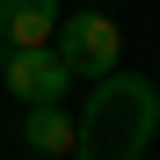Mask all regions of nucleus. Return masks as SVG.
I'll use <instances>...</instances> for the list:
<instances>
[{"instance_id":"obj_1","label":"nucleus","mask_w":160,"mask_h":160,"mask_svg":"<svg viewBox=\"0 0 160 160\" xmlns=\"http://www.w3.org/2000/svg\"><path fill=\"white\" fill-rule=\"evenodd\" d=\"M160 131V88L146 73H102L88 88V109H80V131H73V153L80 160H146Z\"/></svg>"},{"instance_id":"obj_2","label":"nucleus","mask_w":160,"mask_h":160,"mask_svg":"<svg viewBox=\"0 0 160 160\" xmlns=\"http://www.w3.org/2000/svg\"><path fill=\"white\" fill-rule=\"evenodd\" d=\"M51 51L73 66V80H102V73H117L124 29H117L102 8H80V15H58V29H51Z\"/></svg>"},{"instance_id":"obj_3","label":"nucleus","mask_w":160,"mask_h":160,"mask_svg":"<svg viewBox=\"0 0 160 160\" xmlns=\"http://www.w3.org/2000/svg\"><path fill=\"white\" fill-rule=\"evenodd\" d=\"M0 88H8L22 109H29V102H66L73 66H66L51 44H15V51H8V66H0Z\"/></svg>"},{"instance_id":"obj_4","label":"nucleus","mask_w":160,"mask_h":160,"mask_svg":"<svg viewBox=\"0 0 160 160\" xmlns=\"http://www.w3.org/2000/svg\"><path fill=\"white\" fill-rule=\"evenodd\" d=\"M73 117H66V102H29V109H22V146H29V153H73Z\"/></svg>"},{"instance_id":"obj_5","label":"nucleus","mask_w":160,"mask_h":160,"mask_svg":"<svg viewBox=\"0 0 160 160\" xmlns=\"http://www.w3.org/2000/svg\"><path fill=\"white\" fill-rule=\"evenodd\" d=\"M58 0H0V37L8 44H51Z\"/></svg>"},{"instance_id":"obj_6","label":"nucleus","mask_w":160,"mask_h":160,"mask_svg":"<svg viewBox=\"0 0 160 160\" xmlns=\"http://www.w3.org/2000/svg\"><path fill=\"white\" fill-rule=\"evenodd\" d=\"M8 51H15V44H8V37H0V66H8Z\"/></svg>"},{"instance_id":"obj_7","label":"nucleus","mask_w":160,"mask_h":160,"mask_svg":"<svg viewBox=\"0 0 160 160\" xmlns=\"http://www.w3.org/2000/svg\"><path fill=\"white\" fill-rule=\"evenodd\" d=\"M29 160H58V153H29Z\"/></svg>"}]
</instances>
